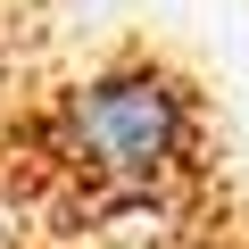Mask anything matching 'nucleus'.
Segmentation results:
<instances>
[{"mask_svg":"<svg viewBox=\"0 0 249 249\" xmlns=\"http://www.w3.org/2000/svg\"><path fill=\"white\" fill-rule=\"evenodd\" d=\"M199 142H208V108L158 58L100 67L67 100V166L91 175L100 191H158L199 166Z\"/></svg>","mask_w":249,"mask_h":249,"instance_id":"obj_1","label":"nucleus"}]
</instances>
